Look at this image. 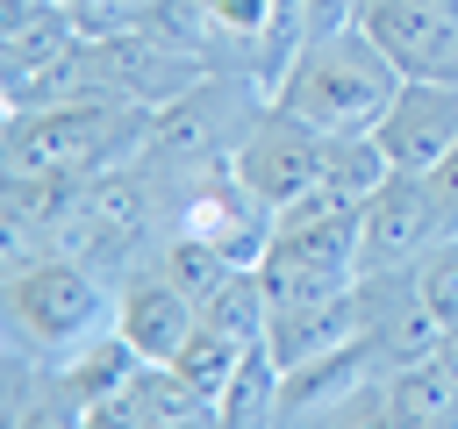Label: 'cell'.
I'll return each mask as SVG.
<instances>
[{
  "instance_id": "12",
  "label": "cell",
  "mask_w": 458,
  "mask_h": 429,
  "mask_svg": "<svg viewBox=\"0 0 458 429\" xmlns=\"http://www.w3.org/2000/svg\"><path fill=\"white\" fill-rule=\"evenodd\" d=\"M358 286H344V293H322V300H286V307H272V329H265V343H272V358L293 372V365H308V358H322V350H336V343H358Z\"/></svg>"
},
{
  "instance_id": "23",
  "label": "cell",
  "mask_w": 458,
  "mask_h": 429,
  "mask_svg": "<svg viewBox=\"0 0 458 429\" xmlns=\"http://www.w3.org/2000/svg\"><path fill=\"white\" fill-rule=\"evenodd\" d=\"M372 0H301V21L308 36H336V29H358Z\"/></svg>"
},
{
  "instance_id": "2",
  "label": "cell",
  "mask_w": 458,
  "mask_h": 429,
  "mask_svg": "<svg viewBox=\"0 0 458 429\" xmlns=\"http://www.w3.org/2000/svg\"><path fill=\"white\" fill-rule=\"evenodd\" d=\"M100 329H114V293L100 286V272L86 257L43 250V257L7 265V343H14V358L64 365Z\"/></svg>"
},
{
  "instance_id": "24",
  "label": "cell",
  "mask_w": 458,
  "mask_h": 429,
  "mask_svg": "<svg viewBox=\"0 0 458 429\" xmlns=\"http://www.w3.org/2000/svg\"><path fill=\"white\" fill-rule=\"evenodd\" d=\"M429 193H437V222H444V243L458 236V150L429 172Z\"/></svg>"
},
{
  "instance_id": "4",
  "label": "cell",
  "mask_w": 458,
  "mask_h": 429,
  "mask_svg": "<svg viewBox=\"0 0 458 429\" xmlns=\"http://www.w3.org/2000/svg\"><path fill=\"white\" fill-rule=\"evenodd\" d=\"M265 107H272V100H265V86H258V79L208 64L179 100L150 107V143H143V157L186 186L193 172H208V164L236 157V143L250 136V122H258Z\"/></svg>"
},
{
  "instance_id": "5",
  "label": "cell",
  "mask_w": 458,
  "mask_h": 429,
  "mask_svg": "<svg viewBox=\"0 0 458 429\" xmlns=\"http://www.w3.org/2000/svg\"><path fill=\"white\" fill-rule=\"evenodd\" d=\"M179 229L208 236L229 265H265L272 229H279V207H265V200L236 179V157H222V164H208V172H193V179L179 186Z\"/></svg>"
},
{
  "instance_id": "9",
  "label": "cell",
  "mask_w": 458,
  "mask_h": 429,
  "mask_svg": "<svg viewBox=\"0 0 458 429\" xmlns=\"http://www.w3.org/2000/svg\"><path fill=\"white\" fill-rule=\"evenodd\" d=\"M379 150L394 172H437L451 150H458V86H437V79H401V93L386 100L379 114Z\"/></svg>"
},
{
  "instance_id": "10",
  "label": "cell",
  "mask_w": 458,
  "mask_h": 429,
  "mask_svg": "<svg viewBox=\"0 0 458 429\" xmlns=\"http://www.w3.org/2000/svg\"><path fill=\"white\" fill-rule=\"evenodd\" d=\"M193 322H200V307L157 272V257L122 265V279H114V329H122L150 365H172L179 343L193 336Z\"/></svg>"
},
{
  "instance_id": "8",
  "label": "cell",
  "mask_w": 458,
  "mask_h": 429,
  "mask_svg": "<svg viewBox=\"0 0 458 429\" xmlns=\"http://www.w3.org/2000/svg\"><path fill=\"white\" fill-rule=\"evenodd\" d=\"M93 57H100L107 93H114V100H129V107H165V100H179V93L208 72V57H200V50L165 43V36H150V29L100 36V43H93Z\"/></svg>"
},
{
  "instance_id": "13",
  "label": "cell",
  "mask_w": 458,
  "mask_h": 429,
  "mask_svg": "<svg viewBox=\"0 0 458 429\" xmlns=\"http://www.w3.org/2000/svg\"><path fill=\"white\" fill-rule=\"evenodd\" d=\"M279 386H286V365L272 358V343H250L229 372V386L215 393V429H279Z\"/></svg>"
},
{
  "instance_id": "1",
  "label": "cell",
  "mask_w": 458,
  "mask_h": 429,
  "mask_svg": "<svg viewBox=\"0 0 458 429\" xmlns=\"http://www.w3.org/2000/svg\"><path fill=\"white\" fill-rule=\"evenodd\" d=\"M394 93H401V72L372 43V29L358 21V29H336V36H308L293 72L279 79L272 107L301 114L322 136H351V129H379Z\"/></svg>"
},
{
  "instance_id": "21",
  "label": "cell",
  "mask_w": 458,
  "mask_h": 429,
  "mask_svg": "<svg viewBox=\"0 0 458 429\" xmlns=\"http://www.w3.org/2000/svg\"><path fill=\"white\" fill-rule=\"evenodd\" d=\"M415 286H422V307H429L444 329H458V236L437 243V250L415 265Z\"/></svg>"
},
{
  "instance_id": "3",
  "label": "cell",
  "mask_w": 458,
  "mask_h": 429,
  "mask_svg": "<svg viewBox=\"0 0 458 429\" xmlns=\"http://www.w3.org/2000/svg\"><path fill=\"white\" fill-rule=\"evenodd\" d=\"M150 107H129L114 93L100 100H57V107H7V179L14 172H114L143 157Z\"/></svg>"
},
{
  "instance_id": "20",
  "label": "cell",
  "mask_w": 458,
  "mask_h": 429,
  "mask_svg": "<svg viewBox=\"0 0 458 429\" xmlns=\"http://www.w3.org/2000/svg\"><path fill=\"white\" fill-rule=\"evenodd\" d=\"M7 429H86V408L64 393V379H57V372H43V379H36V393L7 400Z\"/></svg>"
},
{
  "instance_id": "6",
  "label": "cell",
  "mask_w": 458,
  "mask_h": 429,
  "mask_svg": "<svg viewBox=\"0 0 458 429\" xmlns=\"http://www.w3.org/2000/svg\"><path fill=\"white\" fill-rule=\"evenodd\" d=\"M358 243H365V272L422 265V257L444 243L429 172H386V186H379V193L358 207Z\"/></svg>"
},
{
  "instance_id": "11",
  "label": "cell",
  "mask_w": 458,
  "mask_h": 429,
  "mask_svg": "<svg viewBox=\"0 0 458 429\" xmlns=\"http://www.w3.org/2000/svg\"><path fill=\"white\" fill-rule=\"evenodd\" d=\"M372 43L394 57L401 79H437L458 86V14L429 7V0H372L365 7Z\"/></svg>"
},
{
  "instance_id": "15",
  "label": "cell",
  "mask_w": 458,
  "mask_h": 429,
  "mask_svg": "<svg viewBox=\"0 0 458 429\" xmlns=\"http://www.w3.org/2000/svg\"><path fill=\"white\" fill-rule=\"evenodd\" d=\"M386 150H379V136L372 129H351V136H322V193L329 200H344V207H365L379 186H386Z\"/></svg>"
},
{
  "instance_id": "7",
  "label": "cell",
  "mask_w": 458,
  "mask_h": 429,
  "mask_svg": "<svg viewBox=\"0 0 458 429\" xmlns=\"http://www.w3.org/2000/svg\"><path fill=\"white\" fill-rule=\"evenodd\" d=\"M236 179L265 200V207H293L315 179H322V129H308L286 107H265L250 122V136L236 143Z\"/></svg>"
},
{
  "instance_id": "14",
  "label": "cell",
  "mask_w": 458,
  "mask_h": 429,
  "mask_svg": "<svg viewBox=\"0 0 458 429\" xmlns=\"http://www.w3.org/2000/svg\"><path fill=\"white\" fill-rule=\"evenodd\" d=\"M143 365H150V358H143L122 329H100L93 343H79V350H72L64 365H50V372L64 379V393H72L79 408H100V400H107V393H122Z\"/></svg>"
},
{
  "instance_id": "16",
  "label": "cell",
  "mask_w": 458,
  "mask_h": 429,
  "mask_svg": "<svg viewBox=\"0 0 458 429\" xmlns=\"http://www.w3.org/2000/svg\"><path fill=\"white\" fill-rule=\"evenodd\" d=\"M200 322L208 329H222L229 343H265V329H272V286H265V272L258 265H236L208 300H200Z\"/></svg>"
},
{
  "instance_id": "19",
  "label": "cell",
  "mask_w": 458,
  "mask_h": 429,
  "mask_svg": "<svg viewBox=\"0 0 458 429\" xmlns=\"http://www.w3.org/2000/svg\"><path fill=\"white\" fill-rule=\"evenodd\" d=\"M236 358H243V343H229L222 329H208V322H193V336L179 343V358H172V372L186 379V393H193L200 408H215V393L229 386V372H236Z\"/></svg>"
},
{
  "instance_id": "22",
  "label": "cell",
  "mask_w": 458,
  "mask_h": 429,
  "mask_svg": "<svg viewBox=\"0 0 458 429\" xmlns=\"http://www.w3.org/2000/svg\"><path fill=\"white\" fill-rule=\"evenodd\" d=\"M315 429H401V415H394V400H386V379H372V386H358L344 408H329Z\"/></svg>"
},
{
  "instance_id": "18",
  "label": "cell",
  "mask_w": 458,
  "mask_h": 429,
  "mask_svg": "<svg viewBox=\"0 0 458 429\" xmlns=\"http://www.w3.org/2000/svg\"><path fill=\"white\" fill-rule=\"evenodd\" d=\"M150 257H157V272H165V279H172V286H179V293H186L193 307H200V300H208V293H215V286H222V279L236 272V265H229V257H222V250L208 243V236L179 229V222H172V229L157 236V250H150Z\"/></svg>"
},
{
  "instance_id": "17",
  "label": "cell",
  "mask_w": 458,
  "mask_h": 429,
  "mask_svg": "<svg viewBox=\"0 0 458 429\" xmlns=\"http://www.w3.org/2000/svg\"><path fill=\"white\" fill-rule=\"evenodd\" d=\"M386 400H394L401 429L408 422H458V372L444 358L401 365V372H386Z\"/></svg>"
}]
</instances>
